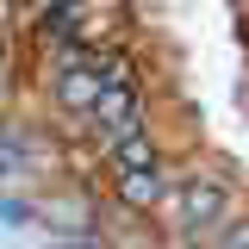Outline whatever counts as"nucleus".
<instances>
[{
  "label": "nucleus",
  "instance_id": "1",
  "mask_svg": "<svg viewBox=\"0 0 249 249\" xmlns=\"http://www.w3.org/2000/svg\"><path fill=\"white\" fill-rule=\"evenodd\" d=\"M243 212V187L237 175H224L212 162H175V181H168V199H162V231L175 249H212V237Z\"/></svg>",
  "mask_w": 249,
  "mask_h": 249
},
{
  "label": "nucleus",
  "instance_id": "2",
  "mask_svg": "<svg viewBox=\"0 0 249 249\" xmlns=\"http://www.w3.org/2000/svg\"><path fill=\"white\" fill-rule=\"evenodd\" d=\"M100 168H106V193H112L131 218H156L162 212L168 181H175V156L162 150L156 124L137 131V137H119L112 150H100Z\"/></svg>",
  "mask_w": 249,
  "mask_h": 249
},
{
  "label": "nucleus",
  "instance_id": "3",
  "mask_svg": "<svg viewBox=\"0 0 249 249\" xmlns=\"http://www.w3.org/2000/svg\"><path fill=\"white\" fill-rule=\"evenodd\" d=\"M212 249H249V212H237L224 231L212 237Z\"/></svg>",
  "mask_w": 249,
  "mask_h": 249
}]
</instances>
